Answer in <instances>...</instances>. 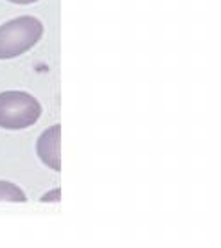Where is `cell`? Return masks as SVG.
<instances>
[{
  "label": "cell",
  "instance_id": "6da1fadb",
  "mask_svg": "<svg viewBox=\"0 0 221 248\" xmlns=\"http://www.w3.org/2000/svg\"><path fill=\"white\" fill-rule=\"evenodd\" d=\"M43 34V24L36 16H18L0 25V60L18 58L31 50Z\"/></svg>",
  "mask_w": 221,
  "mask_h": 248
},
{
  "label": "cell",
  "instance_id": "7a4b0ae2",
  "mask_svg": "<svg viewBox=\"0 0 221 248\" xmlns=\"http://www.w3.org/2000/svg\"><path fill=\"white\" fill-rule=\"evenodd\" d=\"M42 117L40 101L29 92L7 90L0 92V128L18 131L31 128Z\"/></svg>",
  "mask_w": 221,
  "mask_h": 248
},
{
  "label": "cell",
  "instance_id": "3957f363",
  "mask_svg": "<svg viewBox=\"0 0 221 248\" xmlns=\"http://www.w3.org/2000/svg\"><path fill=\"white\" fill-rule=\"evenodd\" d=\"M62 126L54 124L45 130L36 140L38 158L49 169L60 171L62 169Z\"/></svg>",
  "mask_w": 221,
  "mask_h": 248
},
{
  "label": "cell",
  "instance_id": "277c9868",
  "mask_svg": "<svg viewBox=\"0 0 221 248\" xmlns=\"http://www.w3.org/2000/svg\"><path fill=\"white\" fill-rule=\"evenodd\" d=\"M0 202H9V203H25L27 196L22 187L7 180H0Z\"/></svg>",
  "mask_w": 221,
  "mask_h": 248
},
{
  "label": "cell",
  "instance_id": "5b68a950",
  "mask_svg": "<svg viewBox=\"0 0 221 248\" xmlns=\"http://www.w3.org/2000/svg\"><path fill=\"white\" fill-rule=\"evenodd\" d=\"M60 187H56L52 192H47L45 196L42 198V202H60Z\"/></svg>",
  "mask_w": 221,
  "mask_h": 248
},
{
  "label": "cell",
  "instance_id": "8992f818",
  "mask_svg": "<svg viewBox=\"0 0 221 248\" xmlns=\"http://www.w3.org/2000/svg\"><path fill=\"white\" fill-rule=\"evenodd\" d=\"M7 2L18 4V6H29V4H34V2H38V0H7Z\"/></svg>",
  "mask_w": 221,
  "mask_h": 248
}]
</instances>
